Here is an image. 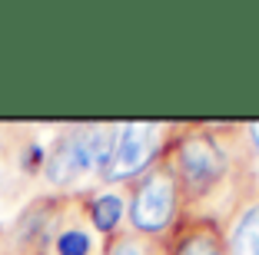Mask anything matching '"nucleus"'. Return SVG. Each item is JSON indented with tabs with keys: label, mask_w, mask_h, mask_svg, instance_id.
Masks as SVG:
<instances>
[{
	"label": "nucleus",
	"mask_w": 259,
	"mask_h": 255,
	"mask_svg": "<svg viewBox=\"0 0 259 255\" xmlns=\"http://www.w3.org/2000/svg\"><path fill=\"white\" fill-rule=\"evenodd\" d=\"M183 192L173 169L163 159L146 176H140L126 195V222L140 239H169L183 225Z\"/></svg>",
	"instance_id": "1"
},
{
	"label": "nucleus",
	"mask_w": 259,
	"mask_h": 255,
	"mask_svg": "<svg viewBox=\"0 0 259 255\" xmlns=\"http://www.w3.org/2000/svg\"><path fill=\"white\" fill-rule=\"evenodd\" d=\"M246 133H249V139H252V146H256V156H259V123H252L249 129H246Z\"/></svg>",
	"instance_id": "11"
},
{
	"label": "nucleus",
	"mask_w": 259,
	"mask_h": 255,
	"mask_svg": "<svg viewBox=\"0 0 259 255\" xmlns=\"http://www.w3.org/2000/svg\"><path fill=\"white\" fill-rule=\"evenodd\" d=\"M166 133L169 129L163 123H120L110 166L100 176L103 186H116V182L133 186L153 166H160L166 159V143H169Z\"/></svg>",
	"instance_id": "4"
},
{
	"label": "nucleus",
	"mask_w": 259,
	"mask_h": 255,
	"mask_svg": "<svg viewBox=\"0 0 259 255\" xmlns=\"http://www.w3.org/2000/svg\"><path fill=\"white\" fill-rule=\"evenodd\" d=\"M166 255H226L220 225L209 216L190 219L166 239Z\"/></svg>",
	"instance_id": "5"
},
{
	"label": "nucleus",
	"mask_w": 259,
	"mask_h": 255,
	"mask_svg": "<svg viewBox=\"0 0 259 255\" xmlns=\"http://www.w3.org/2000/svg\"><path fill=\"white\" fill-rule=\"evenodd\" d=\"M97 252V239L83 225H67L54 235V255H93Z\"/></svg>",
	"instance_id": "8"
},
{
	"label": "nucleus",
	"mask_w": 259,
	"mask_h": 255,
	"mask_svg": "<svg viewBox=\"0 0 259 255\" xmlns=\"http://www.w3.org/2000/svg\"><path fill=\"white\" fill-rule=\"evenodd\" d=\"M116 143V126H73L47 149L44 179L54 189H73L90 173L103 176Z\"/></svg>",
	"instance_id": "2"
},
{
	"label": "nucleus",
	"mask_w": 259,
	"mask_h": 255,
	"mask_svg": "<svg viewBox=\"0 0 259 255\" xmlns=\"http://www.w3.org/2000/svg\"><path fill=\"white\" fill-rule=\"evenodd\" d=\"M166 166L173 169L183 199H203L226 179L233 156L213 129H190L183 136H173Z\"/></svg>",
	"instance_id": "3"
},
{
	"label": "nucleus",
	"mask_w": 259,
	"mask_h": 255,
	"mask_svg": "<svg viewBox=\"0 0 259 255\" xmlns=\"http://www.w3.org/2000/svg\"><path fill=\"white\" fill-rule=\"evenodd\" d=\"M223 245L226 255H259V195L233 209L223 229Z\"/></svg>",
	"instance_id": "6"
},
{
	"label": "nucleus",
	"mask_w": 259,
	"mask_h": 255,
	"mask_svg": "<svg viewBox=\"0 0 259 255\" xmlns=\"http://www.w3.org/2000/svg\"><path fill=\"white\" fill-rule=\"evenodd\" d=\"M103 255H156V252H153V245L146 239H140V235H123V239L110 242Z\"/></svg>",
	"instance_id": "9"
},
{
	"label": "nucleus",
	"mask_w": 259,
	"mask_h": 255,
	"mask_svg": "<svg viewBox=\"0 0 259 255\" xmlns=\"http://www.w3.org/2000/svg\"><path fill=\"white\" fill-rule=\"evenodd\" d=\"M87 219L90 229L103 239H113L126 222V195L113 192V189H100L87 199Z\"/></svg>",
	"instance_id": "7"
},
{
	"label": "nucleus",
	"mask_w": 259,
	"mask_h": 255,
	"mask_svg": "<svg viewBox=\"0 0 259 255\" xmlns=\"http://www.w3.org/2000/svg\"><path fill=\"white\" fill-rule=\"evenodd\" d=\"M44 163H47V146L44 143H27V152H20V169L44 173Z\"/></svg>",
	"instance_id": "10"
}]
</instances>
